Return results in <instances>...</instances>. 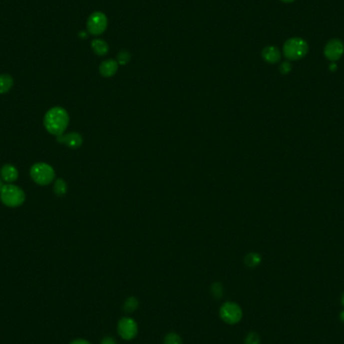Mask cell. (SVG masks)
Wrapping results in <instances>:
<instances>
[{
  "mask_svg": "<svg viewBox=\"0 0 344 344\" xmlns=\"http://www.w3.org/2000/svg\"><path fill=\"white\" fill-rule=\"evenodd\" d=\"M70 117L67 112L61 107H53L49 109L43 118V125L45 130L54 136H59L63 134L66 130Z\"/></svg>",
  "mask_w": 344,
  "mask_h": 344,
  "instance_id": "obj_1",
  "label": "cell"
},
{
  "mask_svg": "<svg viewBox=\"0 0 344 344\" xmlns=\"http://www.w3.org/2000/svg\"><path fill=\"white\" fill-rule=\"evenodd\" d=\"M0 199L8 208H18L25 200V192L19 186L7 183L0 190Z\"/></svg>",
  "mask_w": 344,
  "mask_h": 344,
  "instance_id": "obj_2",
  "label": "cell"
},
{
  "mask_svg": "<svg viewBox=\"0 0 344 344\" xmlns=\"http://www.w3.org/2000/svg\"><path fill=\"white\" fill-rule=\"evenodd\" d=\"M309 46L305 39L301 37H292L285 41L283 45V53L289 60H299L308 52Z\"/></svg>",
  "mask_w": 344,
  "mask_h": 344,
  "instance_id": "obj_3",
  "label": "cell"
},
{
  "mask_svg": "<svg viewBox=\"0 0 344 344\" xmlns=\"http://www.w3.org/2000/svg\"><path fill=\"white\" fill-rule=\"evenodd\" d=\"M31 179L38 185H47L55 178L54 169L47 163L37 162L34 163L29 170Z\"/></svg>",
  "mask_w": 344,
  "mask_h": 344,
  "instance_id": "obj_4",
  "label": "cell"
},
{
  "mask_svg": "<svg viewBox=\"0 0 344 344\" xmlns=\"http://www.w3.org/2000/svg\"><path fill=\"white\" fill-rule=\"evenodd\" d=\"M220 316L228 324H237L243 318V310L235 302H226L220 309Z\"/></svg>",
  "mask_w": 344,
  "mask_h": 344,
  "instance_id": "obj_5",
  "label": "cell"
},
{
  "mask_svg": "<svg viewBox=\"0 0 344 344\" xmlns=\"http://www.w3.org/2000/svg\"><path fill=\"white\" fill-rule=\"evenodd\" d=\"M108 26L107 16L100 11L92 13L87 21V29L93 35H100L104 33Z\"/></svg>",
  "mask_w": 344,
  "mask_h": 344,
  "instance_id": "obj_6",
  "label": "cell"
},
{
  "mask_svg": "<svg viewBox=\"0 0 344 344\" xmlns=\"http://www.w3.org/2000/svg\"><path fill=\"white\" fill-rule=\"evenodd\" d=\"M118 333L124 340H132L138 334V325L133 318L123 317L118 322Z\"/></svg>",
  "mask_w": 344,
  "mask_h": 344,
  "instance_id": "obj_7",
  "label": "cell"
},
{
  "mask_svg": "<svg viewBox=\"0 0 344 344\" xmlns=\"http://www.w3.org/2000/svg\"><path fill=\"white\" fill-rule=\"evenodd\" d=\"M324 55L330 61H336L344 53V43L337 38L329 40L324 47Z\"/></svg>",
  "mask_w": 344,
  "mask_h": 344,
  "instance_id": "obj_8",
  "label": "cell"
},
{
  "mask_svg": "<svg viewBox=\"0 0 344 344\" xmlns=\"http://www.w3.org/2000/svg\"><path fill=\"white\" fill-rule=\"evenodd\" d=\"M56 141L60 144L66 145L68 148L77 149L83 143L82 136L77 132H71L67 134H61L56 137Z\"/></svg>",
  "mask_w": 344,
  "mask_h": 344,
  "instance_id": "obj_9",
  "label": "cell"
},
{
  "mask_svg": "<svg viewBox=\"0 0 344 344\" xmlns=\"http://www.w3.org/2000/svg\"><path fill=\"white\" fill-rule=\"evenodd\" d=\"M18 175L19 173L17 168L9 163L4 164L1 167V169H0V176H1V179L7 182L8 184L15 182L18 179Z\"/></svg>",
  "mask_w": 344,
  "mask_h": 344,
  "instance_id": "obj_10",
  "label": "cell"
},
{
  "mask_svg": "<svg viewBox=\"0 0 344 344\" xmlns=\"http://www.w3.org/2000/svg\"><path fill=\"white\" fill-rule=\"evenodd\" d=\"M262 56L268 63H277L281 59V51L276 46L269 45L262 50Z\"/></svg>",
  "mask_w": 344,
  "mask_h": 344,
  "instance_id": "obj_11",
  "label": "cell"
},
{
  "mask_svg": "<svg viewBox=\"0 0 344 344\" xmlns=\"http://www.w3.org/2000/svg\"><path fill=\"white\" fill-rule=\"evenodd\" d=\"M100 74L105 78L114 76L118 71V62L114 59H106L99 66Z\"/></svg>",
  "mask_w": 344,
  "mask_h": 344,
  "instance_id": "obj_12",
  "label": "cell"
},
{
  "mask_svg": "<svg viewBox=\"0 0 344 344\" xmlns=\"http://www.w3.org/2000/svg\"><path fill=\"white\" fill-rule=\"evenodd\" d=\"M91 46H92L93 51L96 54L100 55V56H103V55L107 54L108 51H109V45L103 39H99V38L93 39L92 42H91Z\"/></svg>",
  "mask_w": 344,
  "mask_h": 344,
  "instance_id": "obj_13",
  "label": "cell"
},
{
  "mask_svg": "<svg viewBox=\"0 0 344 344\" xmlns=\"http://www.w3.org/2000/svg\"><path fill=\"white\" fill-rule=\"evenodd\" d=\"M13 78L10 75L2 74L0 75V95L8 93L13 87Z\"/></svg>",
  "mask_w": 344,
  "mask_h": 344,
  "instance_id": "obj_14",
  "label": "cell"
},
{
  "mask_svg": "<svg viewBox=\"0 0 344 344\" xmlns=\"http://www.w3.org/2000/svg\"><path fill=\"white\" fill-rule=\"evenodd\" d=\"M262 262V257L258 253H251L245 258V263L250 268L258 267Z\"/></svg>",
  "mask_w": 344,
  "mask_h": 344,
  "instance_id": "obj_15",
  "label": "cell"
},
{
  "mask_svg": "<svg viewBox=\"0 0 344 344\" xmlns=\"http://www.w3.org/2000/svg\"><path fill=\"white\" fill-rule=\"evenodd\" d=\"M138 306H139L138 300H137L135 297H129L124 302L123 309L127 313H131V312H134L137 308H138Z\"/></svg>",
  "mask_w": 344,
  "mask_h": 344,
  "instance_id": "obj_16",
  "label": "cell"
},
{
  "mask_svg": "<svg viewBox=\"0 0 344 344\" xmlns=\"http://www.w3.org/2000/svg\"><path fill=\"white\" fill-rule=\"evenodd\" d=\"M53 191L57 196H63L66 193L67 186H66V183L64 182L63 179L59 178V179L55 180L54 185H53Z\"/></svg>",
  "mask_w": 344,
  "mask_h": 344,
  "instance_id": "obj_17",
  "label": "cell"
},
{
  "mask_svg": "<svg viewBox=\"0 0 344 344\" xmlns=\"http://www.w3.org/2000/svg\"><path fill=\"white\" fill-rule=\"evenodd\" d=\"M164 344H182V339L177 333L170 332L164 337Z\"/></svg>",
  "mask_w": 344,
  "mask_h": 344,
  "instance_id": "obj_18",
  "label": "cell"
},
{
  "mask_svg": "<svg viewBox=\"0 0 344 344\" xmlns=\"http://www.w3.org/2000/svg\"><path fill=\"white\" fill-rule=\"evenodd\" d=\"M131 59V53L127 50H121L117 55V62L118 64H127Z\"/></svg>",
  "mask_w": 344,
  "mask_h": 344,
  "instance_id": "obj_19",
  "label": "cell"
},
{
  "mask_svg": "<svg viewBox=\"0 0 344 344\" xmlns=\"http://www.w3.org/2000/svg\"><path fill=\"white\" fill-rule=\"evenodd\" d=\"M260 335L256 332H250L245 338V344H260Z\"/></svg>",
  "mask_w": 344,
  "mask_h": 344,
  "instance_id": "obj_20",
  "label": "cell"
},
{
  "mask_svg": "<svg viewBox=\"0 0 344 344\" xmlns=\"http://www.w3.org/2000/svg\"><path fill=\"white\" fill-rule=\"evenodd\" d=\"M212 293H213V295H214L216 298H222L223 293H224V289H223L222 284H220V283H215V284L212 286Z\"/></svg>",
  "mask_w": 344,
  "mask_h": 344,
  "instance_id": "obj_21",
  "label": "cell"
},
{
  "mask_svg": "<svg viewBox=\"0 0 344 344\" xmlns=\"http://www.w3.org/2000/svg\"><path fill=\"white\" fill-rule=\"evenodd\" d=\"M291 71H292V65H291V63L289 61H283L280 64V72H281V74L287 75Z\"/></svg>",
  "mask_w": 344,
  "mask_h": 344,
  "instance_id": "obj_22",
  "label": "cell"
},
{
  "mask_svg": "<svg viewBox=\"0 0 344 344\" xmlns=\"http://www.w3.org/2000/svg\"><path fill=\"white\" fill-rule=\"evenodd\" d=\"M101 344H117L115 339L113 337H104L103 340L101 341Z\"/></svg>",
  "mask_w": 344,
  "mask_h": 344,
  "instance_id": "obj_23",
  "label": "cell"
},
{
  "mask_svg": "<svg viewBox=\"0 0 344 344\" xmlns=\"http://www.w3.org/2000/svg\"><path fill=\"white\" fill-rule=\"evenodd\" d=\"M70 344H92L91 342H89L88 340H85V339H82V338H79V339H75L73 340Z\"/></svg>",
  "mask_w": 344,
  "mask_h": 344,
  "instance_id": "obj_24",
  "label": "cell"
},
{
  "mask_svg": "<svg viewBox=\"0 0 344 344\" xmlns=\"http://www.w3.org/2000/svg\"><path fill=\"white\" fill-rule=\"evenodd\" d=\"M340 320H341L342 322H344V310L341 311V313H340Z\"/></svg>",
  "mask_w": 344,
  "mask_h": 344,
  "instance_id": "obj_25",
  "label": "cell"
},
{
  "mask_svg": "<svg viewBox=\"0 0 344 344\" xmlns=\"http://www.w3.org/2000/svg\"><path fill=\"white\" fill-rule=\"evenodd\" d=\"M282 2H285V3H291V2H294L295 0H281Z\"/></svg>",
  "mask_w": 344,
  "mask_h": 344,
  "instance_id": "obj_26",
  "label": "cell"
},
{
  "mask_svg": "<svg viewBox=\"0 0 344 344\" xmlns=\"http://www.w3.org/2000/svg\"><path fill=\"white\" fill-rule=\"evenodd\" d=\"M341 304H342V306L344 307V293H343V295H342V297H341Z\"/></svg>",
  "mask_w": 344,
  "mask_h": 344,
  "instance_id": "obj_27",
  "label": "cell"
},
{
  "mask_svg": "<svg viewBox=\"0 0 344 344\" xmlns=\"http://www.w3.org/2000/svg\"><path fill=\"white\" fill-rule=\"evenodd\" d=\"M335 68H336V65H335V64H332V65L330 66V70H331V71H334Z\"/></svg>",
  "mask_w": 344,
  "mask_h": 344,
  "instance_id": "obj_28",
  "label": "cell"
},
{
  "mask_svg": "<svg viewBox=\"0 0 344 344\" xmlns=\"http://www.w3.org/2000/svg\"><path fill=\"white\" fill-rule=\"evenodd\" d=\"M2 186H3V183H2V179H1V178H0V190H1Z\"/></svg>",
  "mask_w": 344,
  "mask_h": 344,
  "instance_id": "obj_29",
  "label": "cell"
}]
</instances>
